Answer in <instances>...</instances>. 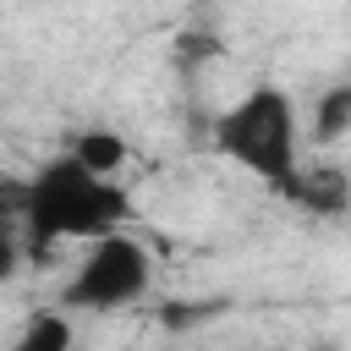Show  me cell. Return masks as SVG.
Segmentation results:
<instances>
[{"instance_id":"obj_1","label":"cell","mask_w":351,"mask_h":351,"mask_svg":"<svg viewBox=\"0 0 351 351\" xmlns=\"http://www.w3.org/2000/svg\"><path fill=\"white\" fill-rule=\"evenodd\" d=\"M5 203H11V225L27 230L33 247H55V241L93 247V241L126 230V219H132L126 186L110 176H93L71 148L44 159L22 186H11Z\"/></svg>"},{"instance_id":"obj_2","label":"cell","mask_w":351,"mask_h":351,"mask_svg":"<svg viewBox=\"0 0 351 351\" xmlns=\"http://www.w3.org/2000/svg\"><path fill=\"white\" fill-rule=\"evenodd\" d=\"M214 148L241 165L247 176H258L263 186H285L302 170V115L296 99L280 82H258L247 88L236 104H225L214 115Z\"/></svg>"},{"instance_id":"obj_3","label":"cell","mask_w":351,"mask_h":351,"mask_svg":"<svg viewBox=\"0 0 351 351\" xmlns=\"http://www.w3.org/2000/svg\"><path fill=\"white\" fill-rule=\"evenodd\" d=\"M154 291V252L132 230H115L93 247H82L77 269L60 285V307L71 313H121L137 307Z\"/></svg>"},{"instance_id":"obj_4","label":"cell","mask_w":351,"mask_h":351,"mask_svg":"<svg viewBox=\"0 0 351 351\" xmlns=\"http://www.w3.org/2000/svg\"><path fill=\"white\" fill-rule=\"evenodd\" d=\"M285 203H296L302 214H318V219H340L351 208V170L329 165V159H307L285 186H280Z\"/></svg>"},{"instance_id":"obj_5","label":"cell","mask_w":351,"mask_h":351,"mask_svg":"<svg viewBox=\"0 0 351 351\" xmlns=\"http://www.w3.org/2000/svg\"><path fill=\"white\" fill-rule=\"evenodd\" d=\"M71 154H77L93 176H110V181H115L132 148H126V137H121V132H110V126H88V132H77V137H71Z\"/></svg>"},{"instance_id":"obj_6","label":"cell","mask_w":351,"mask_h":351,"mask_svg":"<svg viewBox=\"0 0 351 351\" xmlns=\"http://www.w3.org/2000/svg\"><path fill=\"white\" fill-rule=\"evenodd\" d=\"M346 137H351V82H335L313 99V143L335 148Z\"/></svg>"},{"instance_id":"obj_7","label":"cell","mask_w":351,"mask_h":351,"mask_svg":"<svg viewBox=\"0 0 351 351\" xmlns=\"http://www.w3.org/2000/svg\"><path fill=\"white\" fill-rule=\"evenodd\" d=\"M11 351H77L71 318H66V313H33V318L22 324V335L11 340Z\"/></svg>"},{"instance_id":"obj_8","label":"cell","mask_w":351,"mask_h":351,"mask_svg":"<svg viewBox=\"0 0 351 351\" xmlns=\"http://www.w3.org/2000/svg\"><path fill=\"white\" fill-rule=\"evenodd\" d=\"M170 55H176V66H203V60L219 55V38H214V33H181Z\"/></svg>"}]
</instances>
